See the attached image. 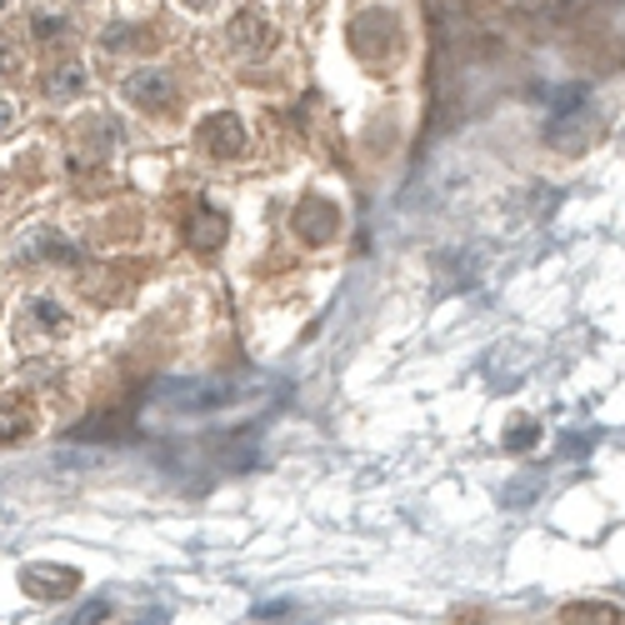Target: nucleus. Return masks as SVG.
Masks as SVG:
<instances>
[{
  "label": "nucleus",
  "mask_w": 625,
  "mask_h": 625,
  "mask_svg": "<svg viewBox=\"0 0 625 625\" xmlns=\"http://www.w3.org/2000/svg\"><path fill=\"white\" fill-rule=\"evenodd\" d=\"M565 621H621V611H611V605H571Z\"/></svg>",
  "instance_id": "12"
},
{
  "label": "nucleus",
  "mask_w": 625,
  "mask_h": 625,
  "mask_svg": "<svg viewBox=\"0 0 625 625\" xmlns=\"http://www.w3.org/2000/svg\"><path fill=\"white\" fill-rule=\"evenodd\" d=\"M16 261L21 265H46V261H75V245L65 241L51 225H31V231L16 241Z\"/></svg>",
  "instance_id": "2"
},
{
  "label": "nucleus",
  "mask_w": 625,
  "mask_h": 625,
  "mask_svg": "<svg viewBox=\"0 0 625 625\" xmlns=\"http://www.w3.org/2000/svg\"><path fill=\"white\" fill-rule=\"evenodd\" d=\"M185 241H191V245H195V251H201V255H211L215 245L225 241V215H215V211H201V215H195V221H191V231H185Z\"/></svg>",
  "instance_id": "9"
},
{
  "label": "nucleus",
  "mask_w": 625,
  "mask_h": 625,
  "mask_svg": "<svg viewBox=\"0 0 625 625\" xmlns=\"http://www.w3.org/2000/svg\"><path fill=\"white\" fill-rule=\"evenodd\" d=\"M231 395H235L231 381H171V385H161V395H155V401L171 405V411L201 415V411H211V405H225Z\"/></svg>",
  "instance_id": "1"
},
{
  "label": "nucleus",
  "mask_w": 625,
  "mask_h": 625,
  "mask_svg": "<svg viewBox=\"0 0 625 625\" xmlns=\"http://www.w3.org/2000/svg\"><path fill=\"white\" fill-rule=\"evenodd\" d=\"M125 95H131V105H141V111H171L175 81L151 65V71H135L131 81H125Z\"/></svg>",
  "instance_id": "4"
},
{
  "label": "nucleus",
  "mask_w": 625,
  "mask_h": 625,
  "mask_svg": "<svg viewBox=\"0 0 625 625\" xmlns=\"http://www.w3.org/2000/svg\"><path fill=\"white\" fill-rule=\"evenodd\" d=\"M21 435H31V411L21 401H0V445L21 441Z\"/></svg>",
  "instance_id": "10"
},
{
  "label": "nucleus",
  "mask_w": 625,
  "mask_h": 625,
  "mask_svg": "<svg viewBox=\"0 0 625 625\" xmlns=\"http://www.w3.org/2000/svg\"><path fill=\"white\" fill-rule=\"evenodd\" d=\"M75 621H105V605H85V611L75 615Z\"/></svg>",
  "instance_id": "14"
},
{
  "label": "nucleus",
  "mask_w": 625,
  "mask_h": 625,
  "mask_svg": "<svg viewBox=\"0 0 625 625\" xmlns=\"http://www.w3.org/2000/svg\"><path fill=\"white\" fill-rule=\"evenodd\" d=\"M201 145L215 155V161H225V155H241L245 151V125L235 121V115H211V121L201 125Z\"/></svg>",
  "instance_id": "5"
},
{
  "label": "nucleus",
  "mask_w": 625,
  "mask_h": 625,
  "mask_svg": "<svg viewBox=\"0 0 625 625\" xmlns=\"http://www.w3.org/2000/svg\"><path fill=\"white\" fill-rule=\"evenodd\" d=\"M85 91V65L81 61H61L51 75H46V95L51 101H71V95Z\"/></svg>",
  "instance_id": "8"
},
{
  "label": "nucleus",
  "mask_w": 625,
  "mask_h": 625,
  "mask_svg": "<svg viewBox=\"0 0 625 625\" xmlns=\"http://www.w3.org/2000/svg\"><path fill=\"white\" fill-rule=\"evenodd\" d=\"M36 41H51V36H61V31H71V16H56V11H46V16H36Z\"/></svg>",
  "instance_id": "11"
},
{
  "label": "nucleus",
  "mask_w": 625,
  "mask_h": 625,
  "mask_svg": "<svg viewBox=\"0 0 625 625\" xmlns=\"http://www.w3.org/2000/svg\"><path fill=\"white\" fill-rule=\"evenodd\" d=\"M335 225H341V221H335V205H331V201H305L301 215H295V231H301L311 245H325V241H331Z\"/></svg>",
  "instance_id": "7"
},
{
  "label": "nucleus",
  "mask_w": 625,
  "mask_h": 625,
  "mask_svg": "<svg viewBox=\"0 0 625 625\" xmlns=\"http://www.w3.org/2000/svg\"><path fill=\"white\" fill-rule=\"evenodd\" d=\"M6 65H11V61H6V46H0V71H6Z\"/></svg>",
  "instance_id": "15"
},
{
  "label": "nucleus",
  "mask_w": 625,
  "mask_h": 625,
  "mask_svg": "<svg viewBox=\"0 0 625 625\" xmlns=\"http://www.w3.org/2000/svg\"><path fill=\"white\" fill-rule=\"evenodd\" d=\"M21 335H65V305L56 301V295H31V301L21 305V325H16Z\"/></svg>",
  "instance_id": "3"
},
{
  "label": "nucleus",
  "mask_w": 625,
  "mask_h": 625,
  "mask_svg": "<svg viewBox=\"0 0 625 625\" xmlns=\"http://www.w3.org/2000/svg\"><path fill=\"white\" fill-rule=\"evenodd\" d=\"M11 121H16V105H11V101H6V95H0V135L11 131Z\"/></svg>",
  "instance_id": "13"
},
{
  "label": "nucleus",
  "mask_w": 625,
  "mask_h": 625,
  "mask_svg": "<svg viewBox=\"0 0 625 625\" xmlns=\"http://www.w3.org/2000/svg\"><path fill=\"white\" fill-rule=\"evenodd\" d=\"M26 591L41 595V601H61V595L75 591V571L71 565H31V571H21Z\"/></svg>",
  "instance_id": "6"
}]
</instances>
